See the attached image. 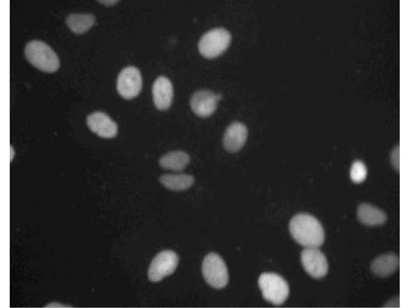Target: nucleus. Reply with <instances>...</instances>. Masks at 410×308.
Listing matches in <instances>:
<instances>
[{"label": "nucleus", "instance_id": "f257e3e1", "mask_svg": "<svg viewBox=\"0 0 410 308\" xmlns=\"http://www.w3.org/2000/svg\"><path fill=\"white\" fill-rule=\"evenodd\" d=\"M289 230L293 238L306 247H319L324 242L325 233L320 222L313 216L296 214L291 219Z\"/></svg>", "mask_w": 410, "mask_h": 308}, {"label": "nucleus", "instance_id": "f03ea898", "mask_svg": "<svg viewBox=\"0 0 410 308\" xmlns=\"http://www.w3.org/2000/svg\"><path fill=\"white\" fill-rule=\"evenodd\" d=\"M25 55L31 65L44 72H54L60 66L56 53L50 46L39 40L28 43L25 48Z\"/></svg>", "mask_w": 410, "mask_h": 308}, {"label": "nucleus", "instance_id": "7ed1b4c3", "mask_svg": "<svg viewBox=\"0 0 410 308\" xmlns=\"http://www.w3.org/2000/svg\"><path fill=\"white\" fill-rule=\"evenodd\" d=\"M258 283L263 298L273 304H282L289 296L288 283L278 274L264 273L259 276Z\"/></svg>", "mask_w": 410, "mask_h": 308}, {"label": "nucleus", "instance_id": "20e7f679", "mask_svg": "<svg viewBox=\"0 0 410 308\" xmlns=\"http://www.w3.org/2000/svg\"><path fill=\"white\" fill-rule=\"evenodd\" d=\"M230 32L221 28L212 29L204 33L198 42L200 54L208 59H212L221 54L230 44Z\"/></svg>", "mask_w": 410, "mask_h": 308}, {"label": "nucleus", "instance_id": "39448f33", "mask_svg": "<svg viewBox=\"0 0 410 308\" xmlns=\"http://www.w3.org/2000/svg\"><path fill=\"white\" fill-rule=\"evenodd\" d=\"M202 273L206 282L212 287L219 289L224 287L229 281L226 264L217 254L210 253L204 258Z\"/></svg>", "mask_w": 410, "mask_h": 308}, {"label": "nucleus", "instance_id": "423d86ee", "mask_svg": "<svg viewBox=\"0 0 410 308\" xmlns=\"http://www.w3.org/2000/svg\"><path fill=\"white\" fill-rule=\"evenodd\" d=\"M178 262L179 257L174 251L164 250L159 252L152 260L149 267L148 275L149 280L157 282L172 274Z\"/></svg>", "mask_w": 410, "mask_h": 308}, {"label": "nucleus", "instance_id": "0eeeda50", "mask_svg": "<svg viewBox=\"0 0 410 308\" xmlns=\"http://www.w3.org/2000/svg\"><path fill=\"white\" fill-rule=\"evenodd\" d=\"M142 85L139 69L133 66L124 68L119 73L116 89L119 95L125 99H132L140 93Z\"/></svg>", "mask_w": 410, "mask_h": 308}, {"label": "nucleus", "instance_id": "6e6552de", "mask_svg": "<svg viewBox=\"0 0 410 308\" xmlns=\"http://www.w3.org/2000/svg\"><path fill=\"white\" fill-rule=\"evenodd\" d=\"M301 262L305 271L312 277H324L329 269L325 255L316 247H306L301 253Z\"/></svg>", "mask_w": 410, "mask_h": 308}, {"label": "nucleus", "instance_id": "1a4fd4ad", "mask_svg": "<svg viewBox=\"0 0 410 308\" xmlns=\"http://www.w3.org/2000/svg\"><path fill=\"white\" fill-rule=\"evenodd\" d=\"M222 98L220 93L216 94L208 90H199L191 97L190 106L197 116L202 118L208 117L215 112L217 103Z\"/></svg>", "mask_w": 410, "mask_h": 308}, {"label": "nucleus", "instance_id": "9d476101", "mask_svg": "<svg viewBox=\"0 0 410 308\" xmlns=\"http://www.w3.org/2000/svg\"><path fill=\"white\" fill-rule=\"evenodd\" d=\"M87 123L90 129L99 137L112 138L118 132L117 124L106 113L97 111L89 114Z\"/></svg>", "mask_w": 410, "mask_h": 308}, {"label": "nucleus", "instance_id": "9b49d317", "mask_svg": "<svg viewBox=\"0 0 410 308\" xmlns=\"http://www.w3.org/2000/svg\"><path fill=\"white\" fill-rule=\"evenodd\" d=\"M248 137V129L239 122L232 123L226 129L222 139L224 148L231 152L239 151L244 146Z\"/></svg>", "mask_w": 410, "mask_h": 308}, {"label": "nucleus", "instance_id": "f8f14e48", "mask_svg": "<svg viewBox=\"0 0 410 308\" xmlns=\"http://www.w3.org/2000/svg\"><path fill=\"white\" fill-rule=\"evenodd\" d=\"M154 104L160 110L168 109L172 102L173 87L170 80L160 76L154 82L152 89Z\"/></svg>", "mask_w": 410, "mask_h": 308}, {"label": "nucleus", "instance_id": "ddd939ff", "mask_svg": "<svg viewBox=\"0 0 410 308\" xmlns=\"http://www.w3.org/2000/svg\"><path fill=\"white\" fill-rule=\"evenodd\" d=\"M399 260L394 253H386L375 258L371 264V270L376 275L385 277L394 273L398 268Z\"/></svg>", "mask_w": 410, "mask_h": 308}, {"label": "nucleus", "instance_id": "4468645a", "mask_svg": "<svg viewBox=\"0 0 410 308\" xmlns=\"http://www.w3.org/2000/svg\"><path fill=\"white\" fill-rule=\"evenodd\" d=\"M357 215L359 222L367 226L382 225L387 220L386 215L383 211L367 203L359 205Z\"/></svg>", "mask_w": 410, "mask_h": 308}, {"label": "nucleus", "instance_id": "2eb2a0df", "mask_svg": "<svg viewBox=\"0 0 410 308\" xmlns=\"http://www.w3.org/2000/svg\"><path fill=\"white\" fill-rule=\"evenodd\" d=\"M190 161V157L187 152L175 150L162 156L159 160V165L165 169L181 171L186 167Z\"/></svg>", "mask_w": 410, "mask_h": 308}, {"label": "nucleus", "instance_id": "dca6fc26", "mask_svg": "<svg viewBox=\"0 0 410 308\" xmlns=\"http://www.w3.org/2000/svg\"><path fill=\"white\" fill-rule=\"evenodd\" d=\"M160 183L165 187L174 191L189 188L194 183V177L188 174H164L159 178Z\"/></svg>", "mask_w": 410, "mask_h": 308}, {"label": "nucleus", "instance_id": "f3484780", "mask_svg": "<svg viewBox=\"0 0 410 308\" xmlns=\"http://www.w3.org/2000/svg\"><path fill=\"white\" fill-rule=\"evenodd\" d=\"M95 22V16L91 13H71L66 19L69 28L77 34L87 32L94 25Z\"/></svg>", "mask_w": 410, "mask_h": 308}, {"label": "nucleus", "instance_id": "a211bd4d", "mask_svg": "<svg viewBox=\"0 0 410 308\" xmlns=\"http://www.w3.org/2000/svg\"><path fill=\"white\" fill-rule=\"evenodd\" d=\"M366 176L367 169L364 164L360 161L354 162L350 171L352 180L356 183H359L365 179Z\"/></svg>", "mask_w": 410, "mask_h": 308}, {"label": "nucleus", "instance_id": "6ab92c4d", "mask_svg": "<svg viewBox=\"0 0 410 308\" xmlns=\"http://www.w3.org/2000/svg\"><path fill=\"white\" fill-rule=\"evenodd\" d=\"M99 3H101L107 6H113L118 1H98Z\"/></svg>", "mask_w": 410, "mask_h": 308}]
</instances>
